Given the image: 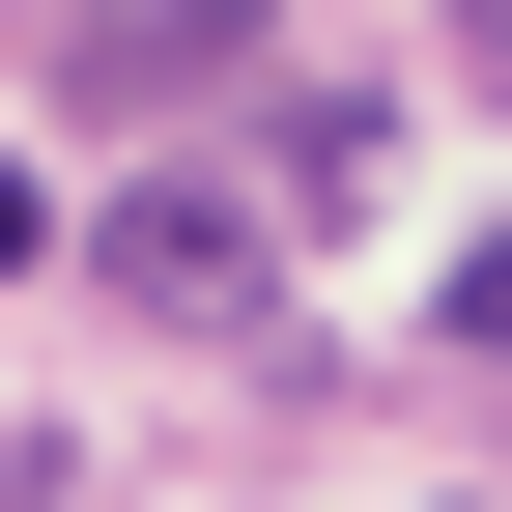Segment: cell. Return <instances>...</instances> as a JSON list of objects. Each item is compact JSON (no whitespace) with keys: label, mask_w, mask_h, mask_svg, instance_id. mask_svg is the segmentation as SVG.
<instances>
[{"label":"cell","mask_w":512,"mask_h":512,"mask_svg":"<svg viewBox=\"0 0 512 512\" xmlns=\"http://www.w3.org/2000/svg\"><path fill=\"white\" fill-rule=\"evenodd\" d=\"M86 256H114L143 313H256V200H228V171H143V200H114Z\"/></svg>","instance_id":"1"},{"label":"cell","mask_w":512,"mask_h":512,"mask_svg":"<svg viewBox=\"0 0 512 512\" xmlns=\"http://www.w3.org/2000/svg\"><path fill=\"white\" fill-rule=\"evenodd\" d=\"M456 342H484V370H512V228H484V256H456Z\"/></svg>","instance_id":"2"}]
</instances>
